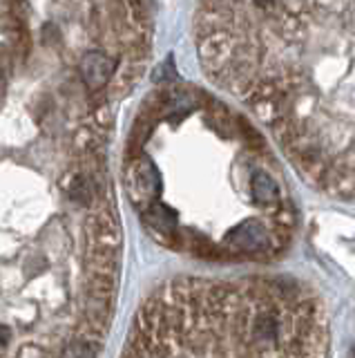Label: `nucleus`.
Listing matches in <instances>:
<instances>
[{
    "instance_id": "3",
    "label": "nucleus",
    "mask_w": 355,
    "mask_h": 358,
    "mask_svg": "<svg viewBox=\"0 0 355 358\" xmlns=\"http://www.w3.org/2000/svg\"><path fill=\"white\" fill-rule=\"evenodd\" d=\"M206 76L257 117L315 188L355 199V3H206Z\"/></svg>"
},
{
    "instance_id": "4",
    "label": "nucleus",
    "mask_w": 355,
    "mask_h": 358,
    "mask_svg": "<svg viewBox=\"0 0 355 358\" xmlns=\"http://www.w3.org/2000/svg\"><path fill=\"white\" fill-rule=\"evenodd\" d=\"M317 296L282 278H179L137 311L121 358H324Z\"/></svg>"
},
{
    "instance_id": "1",
    "label": "nucleus",
    "mask_w": 355,
    "mask_h": 358,
    "mask_svg": "<svg viewBox=\"0 0 355 358\" xmlns=\"http://www.w3.org/2000/svg\"><path fill=\"white\" fill-rule=\"evenodd\" d=\"M143 3H0V358H101L119 296L112 108Z\"/></svg>"
},
{
    "instance_id": "2",
    "label": "nucleus",
    "mask_w": 355,
    "mask_h": 358,
    "mask_svg": "<svg viewBox=\"0 0 355 358\" xmlns=\"http://www.w3.org/2000/svg\"><path fill=\"white\" fill-rule=\"evenodd\" d=\"M121 182L143 231L204 262H271L293 240L282 166L252 123L204 87L168 81L143 99Z\"/></svg>"
}]
</instances>
